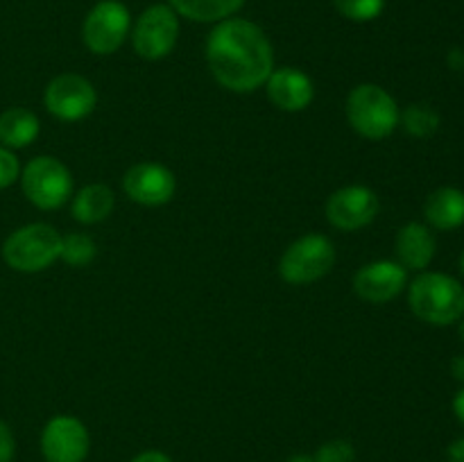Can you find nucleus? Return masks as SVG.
I'll return each instance as SVG.
<instances>
[{
  "instance_id": "nucleus-22",
  "label": "nucleus",
  "mask_w": 464,
  "mask_h": 462,
  "mask_svg": "<svg viewBox=\"0 0 464 462\" xmlns=\"http://www.w3.org/2000/svg\"><path fill=\"white\" fill-rule=\"evenodd\" d=\"M334 5L344 18L356 23L374 21L385 9V0H334Z\"/></svg>"
},
{
  "instance_id": "nucleus-15",
  "label": "nucleus",
  "mask_w": 464,
  "mask_h": 462,
  "mask_svg": "<svg viewBox=\"0 0 464 462\" xmlns=\"http://www.w3.org/2000/svg\"><path fill=\"white\" fill-rule=\"evenodd\" d=\"M433 231L421 222H408L397 234V256L406 270H426L435 258Z\"/></svg>"
},
{
  "instance_id": "nucleus-10",
  "label": "nucleus",
  "mask_w": 464,
  "mask_h": 462,
  "mask_svg": "<svg viewBox=\"0 0 464 462\" xmlns=\"http://www.w3.org/2000/svg\"><path fill=\"white\" fill-rule=\"evenodd\" d=\"M45 109L66 122L82 120L93 111L98 95L89 80L80 75H59L48 84L44 95Z\"/></svg>"
},
{
  "instance_id": "nucleus-23",
  "label": "nucleus",
  "mask_w": 464,
  "mask_h": 462,
  "mask_svg": "<svg viewBox=\"0 0 464 462\" xmlns=\"http://www.w3.org/2000/svg\"><path fill=\"white\" fill-rule=\"evenodd\" d=\"M315 462H353L356 460V451L349 442L344 439H334V442H326L324 447L317 448V453L313 456Z\"/></svg>"
},
{
  "instance_id": "nucleus-7",
  "label": "nucleus",
  "mask_w": 464,
  "mask_h": 462,
  "mask_svg": "<svg viewBox=\"0 0 464 462\" xmlns=\"http://www.w3.org/2000/svg\"><path fill=\"white\" fill-rule=\"evenodd\" d=\"M131 18L130 9L118 0H100L84 18L82 39L95 54H113L127 39Z\"/></svg>"
},
{
  "instance_id": "nucleus-2",
  "label": "nucleus",
  "mask_w": 464,
  "mask_h": 462,
  "mask_svg": "<svg viewBox=\"0 0 464 462\" xmlns=\"http://www.w3.org/2000/svg\"><path fill=\"white\" fill-rule=\"evenodd\" d=\"M408 303L426 324H456L464 317V285L442 272H424L412 281Z\"/></svg>"
},
{
  "instance_id": "nucleus-1",
  "label": "nucleus",
  "mask_w": 464,
  "mask_h": 462,
  "mask_svg": "<svg viewBox=\"0 0 464 462\" xmlns=\"http://www.w3.org/2000/svg\"><path fill=\"white\" fill-rule=\"evenodd\" d=\"M207 62L225 89L247 93L272 75L275 54L266 32L245 18H225L207 39Z\"/></svg>"
},
{
  "instance_id": "nucleus-4",
  "label": "nucleus",
  "mask_w": 464,
  "mask_h": 462,
  "mask_svg": "<svg viewBox=\"0 0 464 462\" xmlns=\"http://www.w3.org/2000/svg\"><path fill=\"white\" fill-rule=\"evenodd\" d=\"M62 256V236L50 225H27L7 236L3 258L18 272H41Z\"/></svg>"
},
{
  "instance_id": "nucleus-30",
  "label": "nucleus",
  "mask_w": 464,
  "mask_h": 462,
  "mask_svg": "<svg viewBox=\"0 0 464 462\" xmlns=\"http://www.w3.org/2000/svg\"><path fill=\"white\" fill-rule=\"evenodd\" d=\"M451 63H453V68H464V53L462 50H453V54H451Z\"/></svg>"
},
{
  "instance_id": "nucleus-18",
  "label": "nucleus",
  "mask_w": 464,
  "mask_h": 462,
  "mask_svg": "<svg viewBox=\"0 0 464 462\" xmlns=\"http://www.w3.org/2000/svg\"><path fill=\"white\" fill-rule=\"evenodd\" d=\"M113 211V193L102 184H91L77 193L72 202V216L82 225H95Z\"/></svg>"
},
{
  "instance_id": "nucleus-21",
  "label": "nucleus",
  "mask_w": 464,
  "mask_h": 462,
  "mask_svg": "<svg viewBox=\"0 0 464 462\" xmlns=\"http://www.w3.org/2000/svg\"><path fill=\"white\" fill-rule=\"evenodd\" d=\"M68 265H89L95 258V243L86 234H68L62 238V256Z\"/></svg>"
},
{
  "instance_id": "nucleus-17",
  "label": "nucleus",
  "mask_w": 464,
  "mask_h": 462,
  "mask_svg": "<svg viewBox=\"0 0 464 462\" xmlns=\"http://www.w3.org/2000/svg\"><path fill=\"white\" fill-rule=\"evenodd\" d=\"M39 136V118L23 107L0 113V143L3 148H27Z\"/></svg>"
},
{
  "instance_id": "nucleus-32",
  "label": "nucleus",
  "mask_w": 464,
  "mask_h": 462,
  "mask_svg": "<svg viewBox=\"0 0 464 462\" xmlns=\"http://www.w3.org/2000/svg\"><path fill=\"white\" fill-rule=\"evenodd\" d=\"M458 333H460V340L464 342V317L460 320V326H458Z\"/></svg>"
},
{
  "instance_id": "nucleus-29",
  "label": "nucleus",
  "mask_w": 464,
  "mask_h": 462,
  "mask_svg": "<svg viewBox=\"0 0 464 462\" xmlns=\"http://www.w3.org/2000/svg\"><path fill=\"white\" fill-rule=\"evenodd\" d=\"M451 374L453 379L464 383V356H456L451 362Z\"/></svg>"
},
{
  "instance_id": "nucleus-19",
  "label": "nucleus",
  "mask_w": 464,
  "mask_h": 462,
  "mask_svg": "<svg viewBox=\"0 0 464 462\" xmlns=\"http://www.w3.org/2000/svg\"><path fill=\"white\" fill-rule=\"evenodd\" d=\"M170 7L184 18L198 23H220L238 12L245 0H168Z\"/></svg>"
},
{
  "instance_id": "nucleus-31",
  "label": "nucleus",
  "mask_w": 464,
  "mask_h": 462,
  "mask_svg": "<svg viewBox=\"0 0 464 462\" xmlns=\"http://www.w3.org/2000/svg\"><path fill=\"white\" fill-rule=\"evenodd\" d=\"M288 462H315V460H313V457H308V456H295L293 460H288Z\"/></svg>"
},
{
  "instance_id": "nucleus-14",
  "label": "nucleus",
  "mask_w": 464,
  "mask_h": 462,
  "mask_svg": "<svg viewBox=\"0 0 464 462\" xmlns=\"http://www.w3.org/2000/svg\"><path fill=\"white\" fill-rule=\"evenodd\" d=\"M313 93L315 91L311 77L297 68L272 71V75L267 77V95L281 111H302L311 104Z\"/></svg>"
},
{
  "instance_id": "nucleus-16",
  "label": "nucleus",
  "mask_w": 464,
  "mask_h": 462,
  "mask_svg": "<svg viewBox=\"0 0 464 462\" xmlns=\"http://www.w3.org/2000/svg\"><path fill=\"white\" fill-rule=\"evenodd\" d=\"M424 216L433 229L453 231L464 225V190L442 186L433 190L424 204Z\"/></svg>"
},
{
  "instance_id": "nucleus-5",
  "label": "nucleus",
  "mask_w": 464,
  "mask_h": 462,
  "mask_svg": "<svg viewBox=\"0 0 464 462\" xmlns=\"http://www.w3.org/2000/svg\"><path fill=\"white\" fill-rule=\"evenodd\" d=\"M335 263V247L326 236L308 234L290 245L281 256L279 274L288 284H313L329 274Z\"/></svg>"
},
{
  "instance_id": "nucleus-25",
  "label": "nucleus",
  "mask_w": 464,
  "mask_h": 462,
  "mask_svg": "<svg viewBox=\"0 0 464 462\" xmlns=\"http://www.w3.org/2000/svg\"><path fill=\"white\" fill-rule=\"evenodd\" d=\"M14 451H16V442L5 421H0V462H12Z\"/></svg>"
},
{
  "instance_id": "nucleus-26",
  "label": "nucleus",
  "mask_w": 464,
  "mask_h": 462,
  "mask_svg": "<svg viewBox=\"0 0 464 462\" xmlns=\"http://www.w3.org/2000/svg\"><path fill=\"white\" fill-rule=\"evenodd\" d=\"M449 462H464V438L453 439L447 448Z\"/></svg>"
},
{
  "instance_id": "nucleus-27",
  "label": "nucleus",
  "mask_w": 464,
  "mask_h": 462,
  "mask_svg": "<svg viewBox=\"0 0 464 462\" xmlns=\"http://www.w3.org/2000/svg\"><path fill=\"white\" fill-rule=\"evenodd\" d=\"M131 462H172L170 456H166L163 451H143L134 457Z\"/></svg>"
},
{
  "instance_id": "nucleus-6",
  "label": "nucleus",
  "mask_w": 464,
  "mask_h": 462,
  "mask_svg": "<svg viewBox=\"0 0 464 462\" xmlns=\"http://www.w3.org/2000/svg\"><path fill=\"white\" fill-rule=\"evenodd\" d=\"M21 184L25 197L44 211L63 207L72 190L71 172L54 157L32 159L23 170Z\"/></svg>"
},
{
  "instance_id": "nucleus-3",
  "label": "nucleus",
  "mask_w": 464,
  "mask_h": 462,
  "mask_svg": "<svg viewBox=\"0 0 464 462\" xmlns=\"http://www.w3.org/2000/svg\"><path fill=\"white\" fill-rule=\"evenodd\" d=\"M347 118L358 134L381 140L397 130L401 113L388 91L376 84H361L349 93Z\"/></svg>"
},
{
  "instance_id": "nucleus-24",
  "label": "nucleus",
  "mask_w": 464,
  "mask_h": 462,
  "mask_svg": "<svg viewBox=\"0 0 464 462\" xmlns=\"http://www.w3.org/2000/svg\"><path fill=\"white\" fill-rule=\"evenodd\" d=\"M18 159L0 145V188H7L18 179Z\"/></svg>"
},
{
  "instance_id": "nucleus-20",
  "label": "nucleus",
  "mask_w": 464,
  "mask_h": 462,
  "mask_svg": "<svg viewBox=\"0 0 464 462\" xmlns=\"http://www.w3.org/2000/svg\"><path fill=\"white\" fill-rule=\"evenodd\" d=\"M403 127L408 134L417 136V139H429L440 130V116L430 107L412 104L403 111Z\"/></svg>"
},
{
  "instance_id": "nucleus-12",
  "label": "nucleus",
  "mask_w": 464,
  "mask_h": 462,
  "mask_svg": "<svg viewBox=\"0 0 464 462\" xmlns=\"http://www.w3.org/2000/svg\"><path fill=\"white\" fill-rule=\"evenodd\" d=\"M122 188H125L127 197L131 202L143 204V207H161V204L172 199L177 181L175 175L166 166L139 163V166L127 170L125 179H122Z\"/></svg>"
},
{
  "instance_id": "nucleus-8",
  "label": "nucleus",
  "mask_w": 464,
  "mask_h": 462,
  "mask_svg": "<svg viewBox=\"0 0 464 462\" xmlns=\"http://www.w3.org/2000/svg\"><path fill=\"white\" fill-rule=\"evenodd\" d=\"M177 39H179V18L170 5H152L145 9L131 32L136 54L150 62L170 54Z\"/></svg>"
},
{
  "instance_id": "nucleus-28",
  "label": "nucleus",
  "mask_w": 464,
  "mask_h": 462,
  "mask_svg": "<svg viewBox=\"0 0 464 462\" xmlns=\"http://www.w3.org/2000/svg\"><path fill=\"white\" fill-rule=\"evenodd\" d=\"M453 412H456L458 421L464 426V388L453 397Z\"/></svg>"
},
{
  "instance_id": "nucleus-9",
  "label": "nucleus",
  "mask_w": 464,
  "mask_h": 462,
  "mask_svg": "<svg viewBox=\"0 0 464 462\" xmlns=\"http://www.w3.org/2000/svg\"><path fill=\"white\" fill-rule=\"evenodd\" d=\"M89 448V430L77 417L57 415L44 426L41 453L45 462H84Z\"/></svg>"
},
{
  "instance_id": "nucleus-11",
  "label": "nucleus",
  "mask_w": 464,
  "mask_h": 462,
  "mask_svg": "<svg viewBox=\"0 0 464 462\" xmlns=\"http://www.w3.org/2000/svg\"><path fill=\"white\" fill-rule=\"evenodd\" d=\"M379 213V199L365 186H347L335 190L326 202V217L343 231L367 226Z\"/></svg>"
},
{
  "instance_id": "nucleus-33",
  "label": "nucleus",
  "mask_w": 464,
  "mask_h": 462,
  "mask_svg": "<svg viewBox=\"0 0 464 462\" xmlns=\"http://www.w3.org/2000/svg\"><path fill=\"white\" fill-rule=\"evenodd\" d=\"M460 272L464 274V252H462V256H460Z\"/></svg>"
},
{
  "instance_id": "nucleus-13",
  "label": "nucleus",
  "mask_w": 464,
  "mask_h": 462,
  "mask_svg": "<svg viewBox=\"0 0 464 462\" xmlns=\"http://www.w3.org/2000/svg\"><path fill=\"white\" fill-rule=\"evenodd\" d=\"M408 284V270L401 263L376 261L361 267L353 276V290L358 297L372 303H385L397 297Z\"/></svg>"
}]
</instances>
